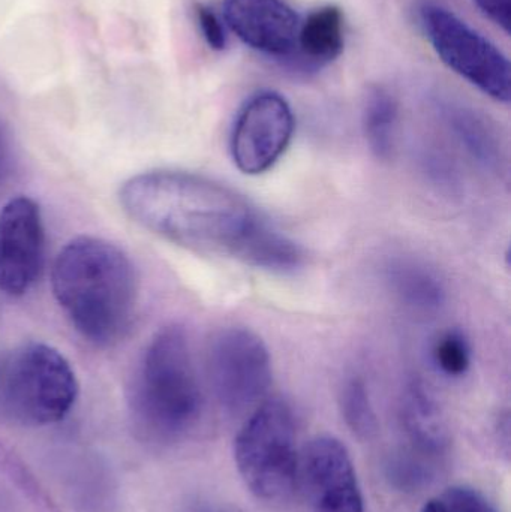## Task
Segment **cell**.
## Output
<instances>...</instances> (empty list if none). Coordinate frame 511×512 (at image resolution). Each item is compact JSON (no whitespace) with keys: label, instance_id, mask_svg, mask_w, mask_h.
I'll use <instances>...</instances> for the list:
<instances>
[{"label":"cell","instance_id":"6da1fadb","mask_svg":"<svg viewBox=\"0 0 511 512\" xmlns=\"http://www.w3.org/2000/svg\"><path fill=\"white\" fill-rule=\"evenodd\" d=\"M120 206L144 230L198 254L228 256L273 273L303 264L302 248L234 189L185 171L131 177Z\"/></svg>","mask_w":511,"mask_h":512},{"label":"cell","instance_id":"7a4b0ae2","mask_svg":"<svg viewBox=\"0 0 511 512\" xmlns=\"http://www.w3.org/2000/svg\"><path fill=\"white\" fill-rule=\"evenodd\" d=\"M51 285L75 330L93 345H114L131 328L137 274L128 255L113 243L96 237L72 240L54 261Z\"/></svg>","mask_w":511,"mask_h":512},{"label":"cell","instance_id":"3957f363","mask_svg":"<svg viewBox=\"0 0 511 512\" xmlns=\"http://www.w3.org/2000/svg\"><path fill=\"white\" fill-rule=\"evenodd\" d=\"M129 409L153 441H177L197 426L203 393L182 328H164L150 340L132 378Z\"/></svg>","mask_w":511,"mask_h":512},{"label":"cell","instance_id":"277c9868","mask_svg":"<svg viewBox=\"0 0 511 512\" xmlns=\"http://www.w3.org/2000/svg\"><path fill=\"white\" fill-rule=\"evenodd\" d=\"M237 471L252 495L269 505L290 501L299 486L293 411L282 399L261 402L234 442Z\"/></svg>","mask_w":511,"mask_h":512},{"label":"cell","instance_id":"5b68a950","mask_svg":"<svg viewBox=\"0 0 511 512\" xmlns=\"http://www.w3.org/2000/svg\"><path fill=\"white\" fill-rule=\"evenodd\" d=\"M6 412L27 426L63 420L78 396L74 370L57 349L44 343L18 348L0 370Z\"/></svg>","mask_w":511,"mask_h":512},{"label":"cell","instance_id":"8992f818","mask_svg":"<svg viewBox=\"0 0 511 512\" xmlns=\"http://www.w3.org/2000/svg\"><path fill=\"white\" fill-rule=\"evenodd\" d=\"M420 21L429 44L447 68L495 101L509 104L510 60L494 42L438 3H425Z\"/></svg>","mask_w":511,"mask_h":512},{"label":"cell","instance_id":"52a82bcc","mask_svg":"<svg viewBox=\"0 0 511 512\" xmlns=\"http://www.w3.org/2000/svg\"><path fill=\"white\" fill-rule=\"evenodd\" d=\"M210 381L230 412L258 405L272 384V358L260 336L245 327H227L213 336L207 352Z\"/></svg>","mask_w":511,"mask_h":512},{"label":"cell","instance_id":"ba28073f","mask_svg":"<svg viewBox=\"0 0 511 512\" xmlns=\"http://www.w3.org/2000/svg\"><path fill=\"white\" fill-rule=\"evenodd\" d=\"M296 119L284 96L272 90L248 99L231 134L234 164L248 176H260L275 167L293 140Z\"/></svg>","mask_w":511,"mask_h":512},{"label":"cell","instance_id":"9c48e42d","mask_svg":"<svg viewBox=\"0 0 511 512\" xmlns=\"http://www.w3.org/2000/svg\"><path fill=\"white\" fill-rule=\"evenodd\" d=\"M45 230L35 201L18 197L0 210V289L12 297L30 291L45 261Z\"/></svg>","mask_w":511,"mask_h":512},{"label":"cell","instance_id":"30bf717a","mask_svg":"<svg viewBox=\"0 0 511 512\" xmlns=\"http://www.w3.org/2000/svg\"><path fill=\"white\" fill-rule=\"evenodd\" d=\"M299 483L312 512H365L353 460L333 436H318L306 445L300 454Z\"/></svg>","mask_w":511,"mask_h":512},{"label":"cell","instance_id":"8fae6325","mask_svg":"<svg viewBox=\"0 0 511 512\" xmlns=\"http://www.w3.org/2000/svg\"><path fill=\"white\" fill-rule=\"evenodd\" d=\"M402 424L410 450L399 460V480L408 484L425 481L432 471L429 463L443 456L449 447V430L440 406L420 382L408 385L402 400Z\"/></svg>","mask_w":511,"mask_h":512},{"label":"cell","instance_id":"7c38bea8","mask_svg":"<svg viewBox=\"0 0 511 512\" xmlns=\"http://www.w3.org/2000/svg\"><path fill=\"white\" fill-rule=\"evenodd\" d=\"M224 18L231 32L258 53L285 57L296 51L300 21L284 0H225Z\"/></svg>","mask_w":511,"mask_h":512},{"label":"cell","instance_id":"4fadbf2b","mask_svg":"<svg viewBox=\"0 0 511 512\" xmlns=\"http://www.w3.org/2000/svg\"><path fill=\"white\" fill-rule=\"evenodd\" d=\"M384 280L393 297L419 315H435L447 300L446 286L432 268L417 259L398 256L384 265Z\"/></svg>","mask_w":511,"mask_h":512},{"label":"cell","instance_id":"5bb4252c","mask_svg":"<svg viewBox=\"0 0 511 512\" xmlns=\"http://www.w3.org/2000/svg\"><path fill=\"white\" fill-rule=\"evenodd\" d=\"M344 47L345 18L339 6H320L299 24L296 48L312 66L335 62Z\"/></svg>","mask_w":511,"mask_h":512},{"label":"cell","instance_id":"9a60e30c","mask_svg":"<svg viewBox=\"0 0 511 512\" xmlns=\"http://www.w3.org/2000/svg\"><path fill=\"white\" fill-rule=\"evenodd\" d=\"M450 128L477 164L489 171H501L504 152L494 129L473 111L455 108L449 114Z\"/></svg>","mask_w":511,"mask_h":512},{"label":"cell","instance_id":"2e32d148","mask_svg":"<svg viewBox=\"0 0 511 512\" xmlns=\"http://www.w3.org/2000/svg\"><path fill=\"white\" fill-rule=\"evenodd\" d=\"M398 119L399 107L395 96L384 87L372 89L363 110V132L369 149L381 161L392 158Z\"/></svg>","mask_w":511,"mask_h":512},{"label":"cell","instance_id":"e0dca14e","mask_svg":"<svg viewBox=\"0 0 511 512\" xmlns=\"http://www.w3.org/2000/svg\"><path fill=\"white\" fill-rule=\"evenodd\" d=\"M341 411L351 432L360 439H369L377 432V417L362 378H350L345 382L341 391Z\"/></svg>","mask_w":511,"mask_h":512},{"label":"cell","instance_id":"ac0fdd59","mask_svg":"<svg viewBox=\"0 0 511 512\" xmlns=\"http://www.w3.org/2000/svg\"><path fill=\"white\" fill-rule=\"evenodd\" d=\"M432 360L444 375L461 378L471 366L470 342L462 331H446L432 346Z\"/></svg>","mask_w":511,"mask_h":512},{"label":"cell","instance_id":"d6986e66","mask_svg":"<svg viewBox=\"0 0 511 512\" xmlns=\"http://www.w3.org/2000/svg\"><path fill=\"white\" fill-rule=\"evenodd\" d=\"M420 512H498L494 505L476 490L452 487L434 496Z\"/></svg>","mask_w":511,"mask_h":512},{"label":"cell","instance_id":"ffe728a7","mask_svg":"<svg viewBox=\"0 0 511 512\" xmlns=\"http://www.w3.org/2000/svg\"><path fill=\"white\" fill-rule=\"evenodd\" d=\"M195 15H197L198 26H200L207 45L215 51L225 50V47H227V33H225L221 18L204 3L195 5Z\"/></svg>","mask_w":511,"mask_h":512},{"label":"cell","instance_id":"44dd1931","mask_svg":"<svg viewBox=\"0 0 511 512\" xmlns=\"http://www.w3.org/2000/svg\"><path fill=\"white\" fill-rule=\"evenodd\" d=\"M479 11L500 27L506 35L511 32V0H474Z\"/></svg>","mask_w":511,"mask_h":512},{"label":"cell","instance_id":"7402d4cb","mask_svg":"<svg viewBox=\"0 0 511 512\" xmlns=\"http://www.w3.org/2000/svg\"><path fill=\"white\" fill-rule=\"evenodd\" d=\"M6 162H8V149H6L5 137H3L2 131H0V180H2L3 174H5Z\"/></svg>","mask_w":511,"mask_h":512},{"label":"cell","instance_id":"603a6c76","mask_svg":"<svg viewBox=\"0 0 511 512\" xmlns=\"http://www.w3.org/2000/svg\"><path fill=\"white\" fill-rule=\"evenodd\" d=\"M203 512H227V511H215V510H212V511H203Z\"/></svg>","mask_w":511,"mask_h":512}]
</instances>
